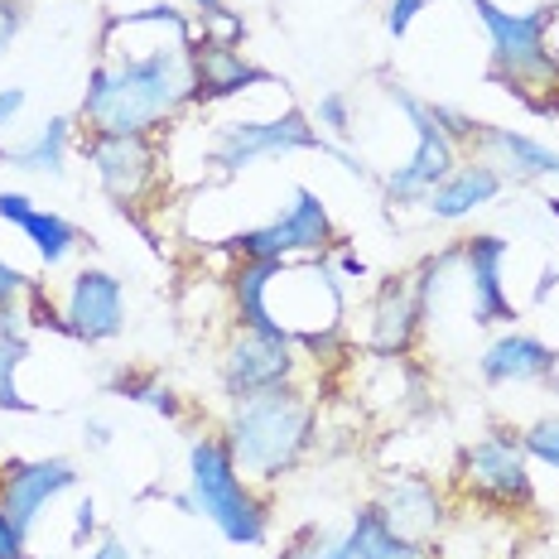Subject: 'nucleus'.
Listing matches in <instances>:
<instances>
[{"mask_svg": "<svg viewBox=\"0 0 559 559\" xmlns=\"http://www.w3.org/2000/svg\"><path fill=\"white\" fill-rule=\"evenodd\" d=\"M265 83H275V78L261 63H251L231 39H217V34L193 39V107H213V102L241 97V92Z\"/></svg>", "mask_w": 559, "mask_h": 559, "instance_id": "2eb2a0df", "label": "nucleus"}, {"mask_svg": "<svg viewBox=\"0 0 559 559\" xmlns=\"http://www.w3.org/2000/svg\"><path fill=\"white\" fill-rule=\"evenodd\" d=\"M111 391H121L126 401L145 405V411H155V415H165V419H179V415H183L179 395H174L169 381H159L155 371H116V377H111Z\"/></svg>", "mask_w": 559, "mask_h": 559, "instance_id": "b1692460", "label": "nucleus"}, {"mask_svg": "<svg viewBox=\"0 0 559 559\" xmlns=\"http://www.w3.org/2000/svg\"><path fill=\"white\" fill-rule=\"evenodd\" d=\"M477 20L487 29V53H492V83L516 92L531 111H559V63L550 53V10L535 0L531 10H507L497 0H473Z\"/></svg>", "mask_w": 559, "mask_h": 559, "instance_id": "7ed1b4c3", "label": "nucleus"}, {"mask_svg": "<svg viewBox=\"0 0 559 559\" xmlns=\"http://www.w3.org/2000/svg\"><path fill=\"white\" fill-rule=\"evenodd\" d=\"M473 159L492 165L507 183H545V179H559V150L535 140L526 131H511V126H477L473 135Z\"/></svg>", "mask_w": 559, "mask_h": 559, "instance_id": "f3484780", "label": "nucleus"}, {"mask_svg": "<svg viewBox=\"0 0 559 559\" xmlns=\"http://www.w3.org/2000/svg\"><path fill=\"white\" fill-rule=\"evenodd\" d=\"M309 121L319 126V131L333 140V145H337V140H347V135H353V102H347V92H337V87L323 92Z\"/></svg>", "mask_w": 559, "mask_h": 559, "instance_id": "bb28decb", "label": "nucleus"}, {"mask_svg": "<svg viewBox=\"0 0 559 559\" xmlns=\"http://www.w3.org/2000/svg\"><path fill=\"white\" fill-rule=\"evenodd\" d=\"M29 357V343H25V333L20 337H0V411H34V401H25L20 395V386H15V371H20V362Z\"/></svg>", "mask_w": 559, "mask_h": 559, "instance_id": "a878e982", "label": "nucleus"}, {"mask_svg": "<svg viewBox=\"0 0 559 559\" xmlns=\"http://www.w3.org/2000/svg\"><path fill=\"white\" fill-rule=\"evenodd\" d=\"M540 5H545V10H559V0H540Z\"/></svg>", "mask_w": 559, "mask_h": 559, "instance_id": "ea45409f", "label": "nucleus"}, {"mask_svg": "<svg viewBox=\"0 0 559 559\" xmlns=\"http://www.w3.org/2000/svg\"><path fill=\"white\" fill-rule=\"evenodd\" d=\"M295 371H299V353L289 333L237 329L223 347V391L231 401H247V395L275 386H295Z\"/></svg>", "mask_w": 559, "mask_h": 559, "instance_id": "1a4fd4ad", "label": "nucleus"}, {"mask_svg": "<svg viewBox=\"0 0 559 559\" xmlns=\"http://www.w3.org/2000/svg\"><path fill=\"white\" fill-rule=\"evenodd\" d=\"M0 223L25 231V241L34 247V255H39L44 265H63L68 255L78 251V241H83V231L68 223L63 213L39 207L29 193H0Z\"/></svg>", "mask_w": 559, "mask_h": 559, "instance_id": "6ab92c4d", "label": "nucleus"}, {"mask_svg": "<svg viewBox=\"0 0 559 559\" xmlns=\"http://www.w3.org/2000/svg\"><path fill=\"white\" fill-rule=\"evenodd\" d=\"M87 559H135V555H131V545H126L121 535H102V540L92 545Z\"/></svg>", "mask_w": 559, "mask_h": 559, "instance_id": "f704fd0d", "label": "nucleus"}, {"mask_svg": "<svg viewBox=\"0 0 559 559\" xmlns=\"http://www.w3.org/2000/svg\"><path fill=\"white\" fill-rule=\"evenodd\" d=\"M20 29H25V0H0V53L10 49Z\"/></svg>", "mask_w": 559, "mask_h": 559, "instance_id": "2f4dec72", "label": "nucleus"}, {"mask_svg": "<svg viewBox=\"0 0 559 559\" xmlns=\"http://www.w3.org/2000/svg\"><path fill=\"white\" fill-rule=\"evenodd\" d=\"M429 116H435V126L449 135V145L459 150V155H463V150H473V135H477V126H483L477 116H468L463 107H453V102H429Z\"/></svg>", "mask_w": 559, "mask_h": 559, "instance_id": "c85d7f7f", "label": "nucleus"}, {"mask_svg": "<svg viewBox=\"0 0 559 559\" xmlns=\"http://www.w3.org/2000/svg\"><path fill=\"white\" fill-rule=\"evenodd\" d=\"M58 329L73 343H111L126 329V289L121 280L102 265H83L63 289Z\"/></svg>", "mask_w": 559, "mask_h": 559, "instance_id": "9b49d317", "label": "nucleus"}, {"mask_svg": "<svg viewBox=\"0 0 559 559\" xmlns=\"http://www.w3.org/2000/svg\"><path fill=\"white\" fill-rule=\"evenodd\" d=\"M459 492L477 507L492 511H531L535 507V477L531 453L521 444V429L492 425L483 439H473L459 453Z\"/></svg>", "mask_w": 559, "mask_h": 559, "instance_id": "423d86ee", "label": "nucleus"}, {"mask_svg": "<svg viewBox=\"0 0 559 559\" xmlns=\"http://www.w3.org/2000/svg\"><path fill=\"white\" fill-rule=\"evenodd\" d=\"M73 116H49V121L34 131V140L15 150H0L10 169H25V174H49V179H63L68 169V145H73Z\"/></svg>", "mask_w": 559, "mask_h": 559, "instance_id": "4be33fe9", "label": "nucleus"}, {"mask_svg": "<svg viewBox=\"0 0 559 559\" xmlns=\"http://www.w3.org/2000/svg\"><path fill=\"white\" fill-rule=\"evenodd\" d=\"M463 285H468V309L477 329H511L521 319L516 299L507 295L502 275L511 261V241L497 237V231H477V237H463Z\"/></svg>", "mask_w": 559, "mask_h": 559, "instance_id": "ddd939ff", "label": "nucleus"}, {"mask_svg": "<svg viewBox=\"0 0 559 559\" xmlns=\"http://www.w3.org/2000/svg\"><path fill=\"white\" fill-rule=\"evenodd\" d=\"M299 150H319V155H333L337 165L357 179H367V165L357 155H347L343 145H333L319 126L309 121V111L289 107L280 116H265V121H223L207 140V159L217 165V174H247L261 159H280V155H299Z\"/></svg>", "mask_w": 559, "mask_h": 559, "instance_id": "39448f33", "label": "nucleus"}, {"mask_svg": "<svg viewBox=\"0 0 559 559\" xmlns=\"http://www.w3.org/2000/svg\"><path fill=\"white\" fill-rule=\"evenodd\" d=\"M347 540H353L357 559H439L435 545H419V540H405V535H395L371 507H362L353 516V526H347Z\"/></svg>", "mask_w": 559, "mask_h": 559, "instance_id": "5701e85b", "label": "nucleus"}, {"mask_svg": "<svg viewBox=\"0 0 559 559\" xmlns=\"http://www.w3.org/2000/svg\"><path fill=\"white\" fill-rule=\"evenodd\" d=\"M371 511L381 521L405 535V540H419V545H435L449 526V497L435 477H419V473H386L371 497Z\"/></svg>", "mask_w": 559, "mask_h": 559, "instance_id": "f8f14e48", "label": "nucleus"}, {"mask_svg": "<svg viewBox=\"0 0 559 559\" xmlns=\"http://www.w3.org/2000/svg\"><path fill=\"white\" fill-rule=\"evenodd\" d=\"M545 213H550L555 223H559V198H545Z\"/></svg>", "mask_w": 559, "mask_h": 559, "instance_id": "58836bf2", "label": "nucleus"}, {"mask_svg": "<svg viewBox=\"0 0 559 559\" xmlns=\"http://www.w3.org/2000/svg\"><path fill=\"white\" fill-rule=\"evenodd\" d=\"M174 25H183V15ZM193 29H179L140 49L102 44V63L92 68L78 107L87 135H155L183 107H193Z\"/></svg>", "mask_w": 559, "mask_h": 559, "instance_id": "f257e3e1", "label": "nucleus"}, {"mask_svg": "<svg viewBox=\"0 0 559 559\" xmlns=\"http://www.w3.org/2000/svg\"><path fill=\"white\" fill-rule=\"evenodd\" d=\"M29 275L20 271V265L0 261V305H20V295H29Z\"/></svg>", "mask_w": 559, "mask_h": 559, "instance_id": "7c9ffc66", "label": "nucleus"}, {"mask_svg": "<svg viewBox=\"0 0 559 559\" xmlns=\"http://www.w3.org/2000/svg\"><path fill=\"white\" fill-rule=\"evenodd\" d=\"M425 5L429 0H386V34L391 39H405L415 20L425 15Z\"/></svg>", "mask_w": 559, "mask_h": 559, "instance_id": "c756f323", "label": "nucleus"}, {"mask_svg": "<svg viewBox=\"0 0 559 559\" xmlns=\"http://www.w3.org/2000/svg\"><path fill=\"white\" fill-rule=\"evenodd\" d=\"M87 444L92 449H111V425L107 419H87Z\"/></svg>", "mask_w": 559, "mask_h": 559, "instance_id": "e433bc0d", "label": "nucleus"}, {"mask_svg": "<svg viewBox=\"0 0 559 559\" xmlns=\"http://www.w3.org/2000/svg\"><path fill=\"white\" fill-rule=\"evenodd\" d=\"M92 531H97V507H92V502H83V507H78V526H73V540H87Z\"/></svg>", "mask_w": 559, "mask_h": 559, "instance_id": "c9c22d12", "label": "nucleus"}, {"mask_svg": "<svg viewBox=\"0 0 559 559\" xmlns=\"http://www.w3.org/2000/svg\"><path fill=\"white\" fill-rule=\"evenodd\" d=\"M386 97H391V107H401L405 121H411L415 150H411V159H405V165H395L386 179H381V189H386V203H425V198L453 174V165H459V150H453L449 135L435 126L429 102H419L411 87L391 83Z\"/></svg>", "mask_w": 559, "mask_h": 559, "instance_id": "6e6552de", "label": "nucleus"}, {"mask_svg": "<svg viewBox=\"0 0 559 559\" xmlns=\"http://www.w3.org/2000/svg\"><path fill=\"white\" fill-rule=\"evenodd\" d=\"M285 261H237L227 275L231 289V313H237V329L251 333H285L271 313V280L280 275Z\"/></svg>", "mask_w": 559, "mask_h": 559, "instance_id": "412c9836", "label": "nucleus"}, {"mask_svg": "<svg viewBox=\"0 0 559 559\" xmlns=\"http://www.w3.org/2000/svg\"><path fill=\"white\" fill-rule=\"evenodd\" d=\"M502 189H507L502 174L468 155V159H459L449 179L425 198V207H429V217H435V223H463V217H473L477 207L497 203V198H502Z\"/></svg>", "mask_w": 559, "mask_h": 559, "instance_id": "aec40b11", "label": "nucleus"}, {"mask_svg": "<svg viewBox=\"0 0 559 559\" xmlns=\"http://www.w3.org/2000/svg\"><path fill=\"white\" fill-rule=\"evenodd\" d=\"M487 386H545L559 371V353L535 333H497L477 357Z\"/></svg>", "mask_w": 559, "mask_h": 559, "instance_id": "a211bd4d", "label": "nucleus"}, {"mask_svg": "<svg viewBox=\"0 0 559 559\" xmlns=\"http://www.w3.org/2000/svg\"><path fill=\"white\" fill-rule=\"evenodd\" d=\"M20 111H25V87H0V131H10Z\"/></svg>", "mask_w": 559, "mask_h": 559, "instance_id": "72a5a7b5", "label": "nucleus"}, {"mask_svg": "<svg viewBox=\"0 0 559 559\" xmlns=\"http://www.w3.org/2000/svg\"><path fill=\"white\" fill-rule=\"evenodd\" d=\"M313 405L309 395L295 386H275L247 401H231L227 415V449L237 459V468L255 477V483H275V477L295 473L313 449Z\"/></svg>", "mask_w": 559, "mask_h": 559, "instance_id": "f03ea898", "label": "nucleus"}, {"mask_svg": "<svg viewBox=\"0 0 559 559\" xmlns=\"http://www.w3.org/2000/svg\"><path fill=\"white\" fill-rule=\"evenodd\" d=\"M189 497L198 516L213 521L231 545H265L271 535V507L255 497L223 435H198L189 444Z\"/></svg>", "mask_w": 559, "mask_h": 559, "instance_id": "20e7f679", "label": "nucleus"}, {"mask_svg": "<svg viewBox=\"0 0 559 559\" xmlns=\"http://www.w3.org/2000/svg\"><path fill=\"white\" fill-rule=\"evenodd\" d=\"M83 155H87V165L97 169L102 193H107L116 207H135L140 198L159 183L155 135H87Z\"/></svg>", "mask_w": 559, "mask_h": 559, "instance_id": "9d476101", "label": "nucleus"}, {"mask_svg": "<svg viewBox=\"0 0 559 559\" xmlns=\"http://www.w3.org/2000/svg\"><path fill=\"white\" fill-rule=\"evenodd\" d=\"M425 299L415 289V275H391L381 280L377 299H371V323H367V343L377 357H405L419 343V329H425Z\"/></svg>", "mask_w": 559, "mask_h": 559, "instance_id": "dca6fc26", "label": "nucleus"}, {"mask_svg": "<svg viewBox=\"0 0 559 559\" xmlns=\"http://www.w3.org/2000/svg\"><path fill=\"white\" fill-rule=\"evenodd\" d=\"M275 559H357V550H353V540H347V531L305 526Z\"/></svg>", "mask_w": 559, "mask_h": 559, "instance_id": "393cba45", "label": "nucleus"}, {"mask_svg": "<svg viewBox=\"0 0 559 559\" xmlns=\"http://www.w3.org/2000/svg\"><path fill=\"white\" fill-rule=\"evenodd\" d=\"M0 559H25V535L15 531V521L0 507Z\"/></svg>", "mask_w": 559, "mask_h": 559, "instance_id": "473e14b6", "label": "nucleus"}, {"mask_svg": "<svg viewBox=\"0 0 559 559\" xmlns=\"http://www.w3.org/2000/svg\"><path fill=\"white\" fill-rule=\"evenodd\" d=\"M78 487V468L73 459H20L0 468V507L15 521L20 535H29V526L39 521V511L53 497L73 492Z\"/></svg>", "mask_w": 559, "mask_h": 559, "instance_id": "4468645a", "label": "nucleus"}, {"mask_svg": "<svg viewBox=\"0 0 559 559\" xmlns=\"http://www.w3.org/2000/svg\"><path fill=\"white\" fill-rule=\"evenodd\" d=\"M521 444H526L531 463H545L550 473H559V415H540L535 425H526Z\"/></svg>", "mask_w": 559, "mask_h": 559, "instance_id": "cd10ccee", "label": "nucleus"}, {"mask_svg": "<svg viewBox=\"0 0 559 559\" xmlns=\"http://www.w3.org/2000/svg\"><path fill=\"white\" fill-rule=\"evenodd\" d=\"M337 241L333 213L323 207V198L313 189H295L285 203V213H275L271 223L247 227L227 241V251L237 261H289V255H323Z\"/></svg>", "mask_w": 559, "mask_h": 559, "instance_id": "0eeeda50", "label": "nucleus"}, {"mask_svg": "<svg viewBox=\"0 0 559 559\" xmlns=\"http://www.w3.org/2000/svg\"><path fill=\"white\" fill-rule=\"evenodd\" d=\"M555 285H559V265H550V271L540 275V285H535V299H545V295H550Z\"/></svg>", "mask_w": 559, "mask_h": 559, "instance_id": "4c0bfd02", "label": "nucleus"}]
</instances>
